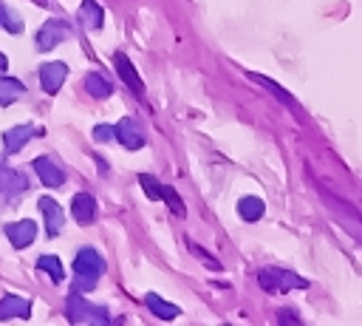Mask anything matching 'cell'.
<instances>
[{
    "mask_svg": "<svg viewBox=\"0 0 362 326\" xmlns=\"http://www.w3.org/2000/svg\"><path fill=\"white\" fill-rule=\"evenodd\" d=\"M74 272H76V286H74L76 292L93 289V286H96V278L105 275V258H102L96 249L82 247V249L76 252V258H74Z\"/></svg>",
    "mask_w": 362,
    "mask_h": 326,
    "instance_id": "cell-1",
    "label": "cell"
},
{
    "mask_svg": "<svg viewBox=\"0 0 362 326\" xmlns=\"http://www.w3.org/2000/svg\"><path fill=\"white\" fill-rule=\"evenodd\" d=\"M257 281L266 292H288V289H305L308 281H303L300 275L288 272V269H280V266H266L257 272Z\"/></svg>",
    "mask_w": 362,
    "mask_h": 326,
    "instance_id": "cell-2",
    "label": "cell"
},
{
    "mask_svg": "<svg viewBox=\"0 0 362 326\" xmlns=\"http://www.w3.org/2000/svg\"><path fill=\"white\" fill-rule=\"evenodd\" d=\"M65 312H68V320H71V323H107V320H110L107 312H105L102 306L88 303L76 289L68 295V300H65Z\"/></svg>",
    "mask_w": 362,
    "mask_h": 326,
    "instance_id": "cell-3",
    "label": "cell"
},
{
    "mask_svg": "<svg viewBox=\"0 0 362 326\" xmlns=\"http://www.w3.org/2000/svg\"><path fill=\"white\" fill-rule=\"evenodd\" d=\"M71 37V26L65 23V20H48L40 31H37V45L42 48V51H51V48H57L62 40H68Z\"/></svg>",
    "mask_w": 362,
    "mask_h": 326,
    "instance_id": "cell-4",
    "label": "cell"
},
{
    "mask_svg": "<svg viewBox=\"0 0 362 326\" xmlns=\"http://www.w3.org/2000/svg\"><path fill=\"white\" fill-rule=\"evenodd\" d=\"M65 77H68V65L65 62H45L40 68V85H42L45 94H57L62 88Z\"/></svg>",
    "mask_w": 362,
    "mask_h": 326,
    "instance_id": "cell-5",
    "label": "cell"
},
{
    "mask_svg": "<svg viewBox=\"0 0 362 326\" xmlns=\"http://www.w3.org/2000/svg\"><path fill=\"white\" fill-rule=\"evenodd\" d=\"M40 130L34 128V125H17V128H8L6 133H3V150L6 153H17V150H23L25 145H28V139H34Z\"/></svg>",
    "mask_w": 362,
    "mask_h": 326,
    "instance_id": "cell-6",
    "label": "cell"
},
{
    "mask_svg": "<svg viewBox=\"0 0 362 326\" xmlns=\"http://www.w3.org/2000/svg\"><path fill=\"white\" fill-rule=\"evenodd\" d=\"M40 210H42V218H45V232H48V238H57L59 230H62V221H65L62 207H59L54 198L42 196V198H40Z\"/></svg>",
    "mask_w": 362,
    "mask_h": 326,
    "instance_id": "cell-7",
    "label": "cell"
},
{
    "mask_svg": "<svg viewBox=\"0 0 362 326\" xmlns=\"http://www.w3.org/2000/svg\"><path fill=\"white\" fill-rule=\"evenodd\" d=\"M116 139H119L127 150H139V147H144V133L139 130L136 119H127V116L116 122Z\"/></svg>",
    "mask_w": 362,
    "mask_h": 326,
    "instance_id": "cell-8",
    "label": "cell"
},
{
    "mask_svg": "<svg viewBox=\"0 0 362 326\" xmlns=\"http://www.w3.org/2000/svg\"><path fill=\"white\" fill-rule=\"evenodd\" d=\"M6 235H8V241H11L17 249H23V247H28V244L37 238V224H34L31 218H23V221H14V224H6Z\"/></svg>",
    "mask_w": 362,
    "mask_h": 326,
    "instance_id": "cell-9",
    "label": "cell"
},
{
    "mask_svg": "<svg viewBox=\"0 0 362 326\" xmlns=\"http://www.w3.org/2000/svg\"><path fill=\"white\" fill-rule=\"evenodd\" d=\"M34 170H37V176H40V181H42L45 187H59V184H65V170H62L59 164H54L48 156L34 159Z\"/></svg>",
    "mask_w": 362,
    "mask_h": 326,
    "instance_id": "cell-10",
    "label": "cell"
},
{
    "mask_svg": "<svg viewBox=\"0 0 362 326\" xmlns=\"http://www.w3.org/2000/svg\"><path fill=\"white\" fill-rule=\"evenodd\" d=\"M31 315V300L20 298V295H3L0 298V320H11V317H28Z\"/></svg>",
    "mask_w": 362,
    "mask_h": 326,
    "instance_id": "cell-11",
    "label": "cell"
},
{
    "mask_svg": "<svg viewBox=\"0 0 362 326\" xmlns=\"http://www.w3.org/2000/svg\"><path fill=\"white\" fill-rule=\"evenodd\" d=\"M71 213L79 224H90L96 218V198L90 193H76L71 198Z\"/></svg>",
    "mask_w": 362,
    "mask_h": 326,
    "instance_id": "cell-12",
    "label": "cell"
},
{
    "mask_svg": "<svg viewBox=\"0 0 362 326\" xmlns=\"http://www.w3.org/2000/svg\"><path fill=\"white\" fill-rule=\"evenodd\" d=\"M113 65H116V71H119V77L127 82V88L130 91H136L139 96L144 94V82H141V77H139V71L130 65V60L124 57V54H113Z\"/></svg>",
    "mask_w": 362,
    "mask_h": 326,
    "instance_id": "cell-13",
    "label": "cell"
},
{
    "mask_svg": "<svg viewBox=\"0 0 362 326\" xmlns=\"http://www.w3.org/2000/svg\"><path fill=\"white\" fill-rule=\"evenodd\" d=\"M144 303H147V309H150L158 320H173V317H178V306L170 303V300H164V298H158L156 292H147V295H144Z\"/></svg>",
    "mask_w": 362,
    "mask_h": 326,
    "instance_id": "cell-14",
    "label": "cell"
},
{
    "mask_svg": "<svg viewBox=\"0 0 362 326\" xmlns=\"http://www.w3.org/2000/svg\"><path fill=\"white\" fill-rule=\"evenodd\" d=\"M102 20H105L102 6H99L96 0H85L82 9H79V23H82L88 31H99V28H102Z\"/></svg>",
    "mask_w": 362,
    "mask_h": 326,
    "instance_id": "cell-15",
    "label": "cell"
},
{
    "mask_svg": "<svg viewBox=\"0 0 362 326\" xmlns=\"http://www.w3.org/2000/svg\"><path fill=\"white\" fill-rule=\"evenodd\" d=\"M85 88H88V94H90L93 99H105V96L113 94V85H110L107 77H102L99 71H90V74L85 77Z\"/></svg>",
    "mask_w": 362,
    "mask_h": 326,
    "instance_id": "cell-16",
    "label": "cell"
},
{
    "mask_svg": "<svg viewBox=\"0 0 362 326\" xmlns=\"http://www.w3.org/2000/svg\"><path fill=\"white\" fill-rule=\"evenodd\" d=\"M238 213H240L243 221H257V218L266 213V204H263L257 196H243V198L238 201Z\"/></svg>",
    "mask_w": 362,
    "mask_h": 326,
    "instance_id": "cell-17",
    "label": "cell"
},
{
    "mask_svg": "<svg viewBox=\"0 0 362 326\" xmlns=\"http://www.w3.org/2000/svg\"><path fill=\"white\" fill-rule=\"evenodd\" d=\"M25 94V85L14 77H0V105H11Z\"/></svg>",
    "mask_w": 362,
    "mask_h": 326,
    "instance_id": "cell-18",
    "label": "cell"
},
{
    "mask_svg": "<svg viewBox=\"0 0 362 326\" xmlns=\"http://www.w3.org/2000/svg\"><path fill=\"white\" fill-rule=\"evenodd\" d=\"M25 187H28V181H25L23 173H11V170L0 167V193H6V190L20 193V190H25Z\"/></svg>",
    "mask_w": 362,
    "mask_h": 326,
    "instance_id": "cell-19",
    "label": "cell"
},
{
    "mask_svg": "<svg viewBox=\"0 0 362 326\" xmlns=\"http://www.w3.org/2000/svg\"><path fill=\"white\" fill-rule=\"evenodd\" d=\"M37 269L48 272L54 283H59V281L65 278V272H62V264H59V258H57V255H40V258H37Z\"/></svg>",
    "mask_w": 362,
    "mask_h": 326,
    "instance_id": "cell-20",
    "label": "cell"
},
{
    "mask_svg": "<svg viewBox=\"0 0 362 326\" xmlns=\"http://www.w3.org/2000/svg\"><path fill=\"white\" fill-rule=\"evenodd\" d=\"M0 26L6 28V31H11V34H17L20 28H23V20L6 6V3H0Z\"/></svg>",
    "mask_w": 362,
    "mask_h": 326,
    "instance_id": "cell-21",
    "label": "cell"
},
{
    "mask_svg": "<svg viewBox=\"0 0 362 326\" xmlns=\"http://www.w3.org/2000/svg\"><path fill=\"white\" fill-rule=\"evenodd\" d=\"M249 77H252L255 82H260V85H266V88H269L272 94H277V96H280V102H286V105H291V108H294V99H291V94H288V91H283L280 85H274L272 79H266V77H260V74H249Z\"/></svg>",
    "mask_w": 362,
    "mask_h": 326,
    "instance_id": "cell-22",
    "label": "cell"
},
{
    "mask_svg": "<svg viewBox=\"0 0 362 326\" xmlns=\"http://www.w3.org/2000/svg\"><path fill=\"white\" fill-rule=\"evenodd\" d=\"M161 198L170 204V210H173L175 215H184V201L175 196V190H173V187H161Z\"/></svg>",
    "mask_w": 362,
    "mask_h": 326,
    "instance_id": "cell-23",
    "label": "cell"
},
{
    "mask_svg": "<svg viewBox=\"0 0 362 326\" xmlns=\"http://www.w3.org/2000/svg\"><path fill=\"white\" fill-rule=\"evenodd\" d=\"M139 181H141V187H144V193H147L150 198H161V184H158L150 173H141V176H139Z\"/></svg>",
    "mask_w": 362,
    "mask_h": 326,
    "instance_id": "cell-24",
    "label": "cell"
},
{
    "mask_svg": "<svg viewBox=\"0 0 362 326\" xmlns=\"http://www.w3.org/2000/svg\"><path fill=\"white\" fill-rule=\"evenodd\" d=\"M189 249H192V252H195V255H198V258H201V261H206V264H209V266H212V269H221V264H218V261H215V258H212V255H209V252H204V249H201V247H195V244H189Z\"/></svg>",
    "mask_w": 362,
    "mask_h": 326,
    "instance_id": "cell-25",
    "label": "cell"
},
{
    "mask_svg": "<svg viewBox=\"0 0 362 326\" xmlns=\"http://www.w3.org/2000/svg\"><path fill=\"white\" fill-rule=\"evenodd\" d=\"M93 136H96V139H110V136H116V128L99 125V128H93Z\"/></svg>",
    "mask_w": 362,
    "mask_h": 326,
    "instance_id": "cell-26",
    "label": "cell"
},
{
    "mask_svg": "<svg viewBox=\"0 0 362 326\" xmlns=\"http://www.w3.org/2000/svg\"><path fill=\"white\" fill-rule=\"evenodd\" d=\"M6 65H8V60H6V54H0V71H3Z\"/></svg>",
    "mask_w": 362,
    "mask_h": 326,
    "instance_id": "cell-27",
    "label": "cell"
},
{
    "mask_svg": "<svg viewBox=\"0 0 362 326\" xmlns=\"http://www.w3.org/2000/svg\"><path fill=\"white\" fill-rule=\"evenodd\" d=\"M0 167H3V162H0Z\"/></svg>",
    "mask_w": 362,
    "mask_h": 326,
    "instance_id": "cell-28",
    "label": "cell"
}]
</instances>
